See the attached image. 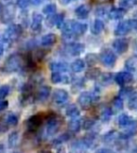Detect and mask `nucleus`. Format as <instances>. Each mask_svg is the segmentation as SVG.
<instances>
[{
  "label": "nucleus",
  "instance_id": "f257e3e1",
  "mask_svg": "<svg viewBox=\"0 0 137 153\" xmlns=\"http://www.w3.org/2000/svg\"><path fill=\"white\" fill-rule=\"evenodd\" d=\"M61 27H62L64 37H66L67 39L82 36L87 30V25L86 24L73 22V21L63 23Z\"/></svg>",
  "mask_w": 137,
  "mask_h": 153
},
{
  "label": "nucleus",
  "instance_id": "f03ea898",
  "mask_svg": "<svg viewBox=\"0 0 137 153\" xmlns=\"http://www.w3.org/2000/svg\"><path fill=\"white\" fill-rule=\"evenodd\" d=\"M21 33H22V27L19 25H10L5 32V35H4L5 41L6 42L14 41V39H18V37L21 35Z\"/></svg>",
  "mask_w": 137,
  "mask_h": 153
},
{
  "label": "nucleus",
  "instance_id": "7ed1b4c3",
  "mask_svg": "<svg viewBox=\"0 0 137 153\" xmlns=\"http://www.w3.org/2000/svg\"><path fill=\"white\" fill-rule=\"evenodd\" d=\"M22 65V58L19 55H13L11 56L7 62H6V69L10 71H14L20 69Z\"/></svg>",
  "mask_w": 137,
  "mask_h": 153
},
{
  "label": "nucleus",
  "instance_id": "20e7f679",
  "mask_svg": "<svg viewBox=\"0 0 137 153\" xmlns=\"http://www.w3.org/2000/svg\"><path fill=\"white\" fill-rule=\"evenodd\" d=\"M97 99H98V97L95 94H93V93L84 92V93H83V94L80 95L78 102H79V103L82 105V107L87 108L91 104H92L93 102L96 101Z\"/></svg>",
  "mask_w": 137,
  "mask_h": 153
},
{
  "label": "nucleus",
  "instance_id": "39448f33",
  "mask_svg": "<svg viewBox=\"0 0 137 153\" xmlns=\"http://www.w3.org/2000/svg\"><path fill=\"white\" fill-rule=\"evenodd\" d=\"M113 48L116 53H118V54H123V53H125L129 48V42L126 39H123V38L116 39L113 42Z\"/></svg>",
  "mask_w": 137,
  "mask_h": 153
},
{
  "label": "nucleus",
  "instance_id": "423d86ee",
  "mask_svg": "<svg viewBox=\"0 0 137 153\" xmlns=\"http://www.w3.org/2000/svg\"><path fill=\"white\" fill-rule=\"evenodd\" d=\"M100 59H101V62L104 66H106V67H112L116 63V56L112 52H104L101 55Z\"/></svg>",
  "mask_w": 137,
  "mask_h": 153
},
{
  "label": "nucleus",
  "instance_id": "0eeeda50",
  "mask_svg": "<svg viewBox=\"0 0 137 153\" xmlns=\"http://www.w3.org/2000/svg\"><path fill=\"white\" fill-rule=\"evenodd\" d=\"M132 30V25L130 21H123L117 25L115 30V34L116 36H125Z\"/></svg>",
  "mask_w": 137,
  "mask_h": 153
},
{
  "label": "nucleus",
  "instance_id": "6e6552de",
  "mask_svg": "<svg viewBox=\"0 0 137 153\" xmlns=\"http://www.w3.org/2000/svg\"><path fill=\"white\" fill-rule=\"evenodd\" d=\"M42 121H43V118H42L41 115H36V116L31 117L27 121L28 130L32 131H36L41 126Z\"/></svg>",
  "mask_w": 137,
  "mask_h": 153
},
{
  "label": "nucleus",
  "instance_id": "1a4fd4ad",
  "mask_svg": "<svg viewBox=\"0 0 137 153\" xmlns=\"http://www.w3.org/2000/svg\"><path fill=\"white\" fill-rule=\"evenodd\" d=\"M59 127H60V121L57 118V117H52L49 118L48 125H47V131L50 135L56 132V131L59 129Z\"/></svg>",
  "mask_w": 137,
  "mask_h": 153
},
{
  "label": "nucleus",
  "instance_id": "9d476101",
  "mask_svg": "<svg viewBox=\"0 0 137 153\" xmlns=\"http://www.w3.org/2000/svg\"><path fill=\"white\" fill-rule=\"evenodd\" d=\"M115 80H116V82L117 84L123 85H126V84L133 81V75L130 74V72L123 71V72H119V74H117L116 76L115 77Z\"/></svg>",
  "mask_w": 137,
  "mask_h": 153
},
{
  "label": "nucleus",
  "instance_id": "9b49d317",
  "mask_svg": "<svg viewBox=\"0 0 137 153\" xmlns=\"http://www.w3.org/2000/svg\"><path fill=\"white\" fill-rule=\"evenodd\" d=\"M68 98H69L68 93L63 89L56 90L54 93V97H53L55 102L57 104H62L64 102H66L68 101Z\"/></svg>",
  "mask_w": 137,
  "mask_h": 153
},
{
  "label": "nucleus",
  "instance_id": "f8f14e48",
  "mask_svg": "<svg viewBox=\"0 0 137 153\" xmlns=\"http://www.w3.org/2000/svg\"><path fill=\"white\" fill-rule=\"evenodd\" d=\"M84 51V45L82 43H73L68 45L67 52L70 56H78Z\"/></svg>",
  "mask_w": 137,
  "mask_h": 153
},
{
  "label": "nucleus",
  "instance_id": "ddd939ff",
  "mask_svg": "<svg viewBox=\"0 0 137 153\" xmlns=\"http://www.w3.org/2000/svg\"><path fill=\"white\" fill-rule=\"evenodd\" d=\"M51 70L54 72H64L68 71V65L64 62H53L50 65Z\"/></svg>",
  "mask_w": 137,
  "mask_h": 153
},
{
  "label": "nucleus",
  "instance_id": "4468645a",
  "mask_svg": "<svg viewBox=\"0 0 137 153\" xmlns=\"http://www.w3.org/2000/svg\"><path fill=\"white\" fill-rule=\"evenodd\" d=\"M52 81L55 84L68 83L70 81V78L67 75H63L62 72H54V74H52Z\"/></svg>",
  "mask_w": 137,
  "mask_h": 153
},
{
  "label": "nucleus",
  "instance_id": "2eb2a0df",
  "mask_svg": "<svg viewBox=\"0 0 137 153\" xmlns=\"http://www.w3.org/2000/svg\"><path fill=\"white\" fill-rule=\"evenodd\" d=\"M42 23V16L41 14H34L32 17V22H31V28L34 31H38L41 28Z\"/></svg>",
  "mask_w": 137,
  "mask_h": 153
},
{
  "label": "nucleus",
  "instance_id": "dca6fc26",
  "mask_svg": "<svg viewBox=\"0 0 137 153\" xmlns=\"http://www.w3.org/2000/svg\"><path fill=\"white\" fill-rule=\"evenodd\" d=\"M56 42V36L55 34H47L41 38V44L43 46H52Z\"/></svg>",
  "mask_w": 137,
  "mask_h": 153
},
{
  "label": "nucleus",
  "instance_id": "f3484780",
  "mask_svg": "<svg viewBox=\"0 0 137 153\" xmlns=\"http://www.w3.org/2000/svg\"><path fill=\"white\" fill-rule=\"evenodd\" d=\"M75 14L77 15V17H79L81 19H84L89 14V9L86 5H81L75 10Z\"/></svg>",
  "mask_w": 137,
  "mask_h": 153
},
{
  "label": "nucleus",
  "instance_id": "a211bd4d",
  "mask_svg": "<svg viewBox=\"0 0 137 153\" xmlns=\"http://www.w3.org/2000/svg\"><path fill=\"white\" fill-rule=\"evenodd\" d=\"M108 15H109V17L111 19H113V20H118V19H121L123 17V15H124V10L121 8H116V9L111 10L108 12Z\"/></svg>",
  "mask_w": 137,
  "mask_h": 153
},
{
  "label": "nucleus",
  "instance_id": "6ab92c4d",
  "mask_svg": "<svg viewBox=\"0 0 137 153\" xmlns=\"http://www.w3.org/2000/svg\"><path fill=\"white\" fill-rule=\"evenodd\" d=\"M84 67H86V63L83 59H77L73 64H71V70L74 72H81L84 71Z\"/></svg>",
  "mask_w": 137,
  "mask_h": 153
},
{
  "label": "nucleus",
  "instance_id": "aec40b11",
  "mask_svg": "<svg viewBox=\"0 0 137 153\" xmlns=\"http://www.w3.org/2000/svg\"><path fill=\"white\" fill-rule=\"evenodd\" d=\"M103 28H104V24L102 23V21H101V20H99V19H97L93 23L92 29H91V31H92L93 34L98 35L103 30Z\"/></svg>",
  "mask_w": 137,
  "mask_h": 153
},
{
  "label": "nucleus",
  "instance_id": "412c9836",
  "mask_svg": "<svg viewBox=\"0 0 137 153\" xmlns=\"http://www.w3.org/2000/svg\"><path fill=\"white\" fill-rule=\"evenodd\" d=\"M49 95H50V88L49 86H42V88H41L38 92V98H39V100H41V101L46 100Z\"/></svg>",
  "mask_w": 137,
  "mask_h": 153
},
{
  "label": "nucleus",
  "instance_id": "4be33fe9",
  "mask_svg": "<svg viewBox=\"0 0 137 153\" xmlns=\"http://www.w3.org/2000/svg\"><path fill=\"white\" fill-rule=\"evenodd\" d=\"M118 3L121 9H132L137 5V0H119Z\"/></svg>",
  "mask_w": 137,
  "mask_h": 153
},
{
  "label": "nucleus",
  "instance_id": "5701e85b",
  "mask_svg": "<svg viewBox=\"0 0 137 153\" xmlns=\"http://www.w3.org/2000/svg\"><path fill=\"white\" fill-rule=\"evenodd\" d=\"M50 22L52 23V25H58V26H60L64 23V16L62 14L53 15V17L50 19Z\"/></svg>",
  "mask_w": 137,
  "mask_h": 153
},
{
  "label": "nucleus",
  "instance_id": "b1692460",
  "mask_svg": "<svg viewBox=\"0 0 137 153\" xmlns=\"http://www.w3.org/2000/svg\"><path fill=\"white\" fill-rule=\"evenodd\" d=\"M118 122L120 126H129L130 124L133 123V119L130 116H127L125 114H123L119 117L118 118Z\"/></svg>",
  "mask_w": 137,
  "mask_h": 153
},
{
  "label": "nucleus",
  "instance_id": "393cba45",
  "mask_svg": "<svg viewBox=\"0 0 137 153\" xmlns=\"http://www.w3.org/2000/svg\"><path fill=\"white\" fill-rule=\"evenodd\" d=\"M67 115L70 117H77L80 116V111L78 110V108L75 105H70V107L67 109Z\"/></svg>",
  "mask_w": 137,
  "mask_h": 153
},
{
  "label": "nucleus",
  "instance_id": "a878e982",
  "mask_svg": "<svg viewBox=\"0 0 137 153\" xmlns=\"http://www.w3.org/2000/svg\"><path fill=\"white\" fill-rule=\"evenodd\" d=\"M13 14H14V9L12 8L11 6H8L5 8V22L10 21V20L13 18Z\"/></svg>",
  "mask_w": 137,
  "mask_h": 153
},
{
  "label": "nucleus",
  "instance_id": "bb28decb",
  "mask_svg": "<svg viewBox=\"0 0 137 153\" xmlns=\"http://www.w3.org/2000/svg\"><path fill=\"white\" fill-rule=\"evenodd\" d=\"M56 10V6L55 4H48L43 8L42 11L43 13L47 15H53Z\"/></svg>",
  "mask_w": 137,
  "mask_h": 153
},
{
  "label": "nucleus",
  "instance_id": "cd10ccee",
  "mask_svg": "<svg viewBox=\"0 0 137 153\" xmlns=\"http://www.w3.org/2000/svg\"><path fill=\"white\" fill-rule=\"evenodd\" d=\"M69 126H70V129L71 131H77L78 130L80 129V127H81V122H80L79 119H76V117H75L74 119H73V120L70 122Z\"/></svg>",
  "mask_w": 137,
  "mask_h": 153
},
{
  "label": "nucleus",
  "instance_id": "c85d7f7f",
  "mask_svg": "<svg viewBox=\"0 0 137 153\" xmlns=\"http://www.w3.org/2000/svg\"><path fill=\"white\" fill-rule=\"evenodd\" d=\"M128 106L130 109H135L137 107V95H132L130 97V100L128 102Z\"/></svg>",
  "mask_w": 137,
  "mask_h": 153
},
{
  "label": "nucleus",
  "instance_id": "c756f323",
  "mask_svg": "<svg viewBox=\"0 0 137 153\" xmlns=\"http://www.w3.org/2000/svg\"><path fill=\"white\" fill-rule=\"evenodd\" d=\"M17 140H18V134L17 132H12L9 138V144L10 147H13V146L17 143Z\"/></svg>",
  "mask_w": 137,
  "mask_h": 153
},
{
  "label": "nucleus",
  "instance_id": "7c9ffc66",
  "mask_svg": "<svg viewBox=\"0 0 137 153\" xmlns=\"http://www.w3.org/2000/svg\"><path fill=\"white\" fill-rule=\"evenodd\" d=\"M126 67L130 70V71H133L136 69V60H134V59L130 58L129 59V60L126 62Z\"/></svg>",
  "mask_w": 137,
  "mask_h": 153
},
{
  "label": "nucleus",
  "instance_id": "2f4dec72",
  "mask_svg": "<svg viewBox=\"0 0 137 153\" xmlns=\"http://www.w3.org/2000/svg\"><path fill=\"white\" fill-rule=\"evenodd\" d=\"M18 122V118L15 115L11 114V115H9L7 117V123L8 124H10V125H15L16 123Z\"/></svg>",
  "mask_w": 137,
  "mask_h": 153
},
{
  "label": "nucleus",
  "instance_id": "473e14b6",
  "mask_svg": "<svg viewBox=\"0 0 137 153\" xmlns=\"http://www.w3.org/2000/svg\"><path fill=\"white\" fill-rule=\"evenodd\" d=\"M30 2H31V0H17L16 3L19 7H20V8L24 9L30 4Z\"/></svg>",
  "mask_w": 137,
  "mask_h": 153
},
{
  "label": "nucleus",
  "instance_id": "72a5a7b5",
  "mask_svg": "<svg viewBox=\"0 0 137 153\" xmlns=\"http://www.w3.org/2000/svg\"><path fill=\"white\" fill-rule=\"evenodd\" d=\"M111 115H112V111H111L110 109H105L101 114V118L103 119V120H108L111 117Z\"/></svg>",
  "mask_w": 137,
  "mask_h": 153
},
{
  "label": "nucleus",
  "instance_id": "f704fd0d",
  "mask_svg": "<svg viewBox=\"0 0 137 153\" xmlns=\"http://www.w3.org/2000/svg\"><path fill=\"white\" fill-rule=\"evenodd\" d=\"M9 91H10V88H9L8 85L2 86V88H0V97H1V98L6 97V96L9 94Z\"/></svg>",
  "mask_w": 137,
  "mask_h": 153
},
{
  "label": "nucleus",
  "instance_id": "c9c22d12",
  "mask_svg": "<svg viewBox=\"0 0 137 153\" xmlns=\"http://www.w3.org/2000/svg\"><path fill=\"white\" fill-rule=\"evenodd\" d=\"M123 106V102H122V100L120 98H116L115 101H114V107L116 109V110H119L122 108Z\"/></svg>",
  "mask_w": 137,
  "mask_h": 153
},
{
  "label": "nucleus",
  "instance_id": "e433bc0d",
  "mask_svg": "<svg viewBox=\"0 0 137 153\" xmlns=\"http://www.w3.org/2000/svg\"><path fill=\"white\" fill-rule=\"evenodd\" d=\"M8 107V102L6 101H0V111H2Z\"/></svg>",
  "mask_w": 137,
  "mask_h": 153
},
{
  "label": "nucleus",
  "instance_id": "4c0bfd02",
  "mask_svg": "<svg viewBox=\"0 0 137 153\" xmlns=\"http://www.w3.org/2000/svg\"><path fill=\"white\" fill-rule=\"evenodd\" d=\"M130 25H132V29H134L135 31H137V20L133 19V20H130Z\"/></svg>",
  "mask_w": 137,
  "mask_h": 153
},
{
  "label": "nucleus",
  "instance_id": "58836bf2",
  "mask_svg": "<svg viewBox=\"0 0 137 153\" xmlns=\"http://www.w3.org/2000/svg\"><path fill=\"white\" fill-rule=\"evenodd\" d=\"M66 135H62V136H59L58 138H56V140H55V143H58V144H60V143H62V142H64V141H66L67 139H66V137H65Z\"/></svg>",
  "mask_w": 137,
  "mask_h": 153
},
{
  "label": "nucleus",
  "instance_id": "ea45409f",
  "mask_svg": "<svg viewBox=\"0 0 137 153\" xmlns=\"http://www.w3.org/2000/svg\"><path fill=\"white\" fill-rule=\"evenodd\" d=\"M44 1H45V0H31V2L33 4H35V5H40Z\"/></svg>",
  "mask_w": 137,
  "mask_h": 153
},
{
  "label": "nucleus",
  "instance_id": "a19ab883",
  "mask_svg": "<svg viewBox=\"0 0 137 153\" xmlns=\"http://www.w3.org/2000/svg\"><path fill=\"white\" fill-rule=\"evenodd\" d=\"M97 153H112L111 152L109 149H101V150H99Z\"/></svg>",
  "mask_w": 137,
  "mask_h": 153
},
{
  "label": "nucleus",
  "instance_id": "79ce46f5",
  "mask_svg": "<svg viewBox=\"0 0 137 153\" xmlns=\"http://www.w3.org/2000/svg\"><path fill=\"white\" fill-rule=\"evenodd\" d=\"M73 1H76V0H61V2L63 4H69V3H71Z\"/></svg>",
  "mask_w": 137,
  "mask_h": 153
},
{
  "label": "nucleus",
  "instance_id": "37998d69",
  "mask_svg": "<svg viewBox=\"0 0 137 153\" xmlns=\"http://www.w3.org/2000/svg\"><path fill=\"white\" fill-rule=\"evenodd\" d=\"M2 54H3V47L1 45H0V56H2Z\"/></svg>",
  "mask_w": 137,
  "mask_h": 153
},
{
  "label": "nucleus",
  "instance_id": "c03bdc74",
  "mask_svg": "<svg viewBox=\"0 0 137 153\" xmlns=\"http://www.w3.org/2000/svg\"><path fill=\"white\" fill-rule=\"evenodd\" d=\"M98 1H107V0H98Z\"/></svg>",
  "mask_w": 137,
  "mask_h": 153
},
{
  "label": "nucleus",
  "instance_id": "a18cd8bd",
  "mask_svg": "<svg viewBox=\"0 0 137 153\" xmlns=\"http://www.w3.org/2000/svg\"><path fill=\"white\" fill-rule=\"evenodd\" d=\"M43 153H51L50 151H45V152H43Z\"/></svg>",
  "mask_w": 137,
  "mask_h": 153
}]
</instances>
